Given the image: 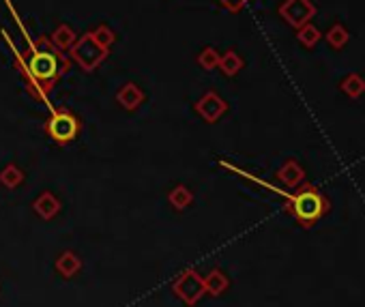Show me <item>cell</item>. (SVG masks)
<instances>
[{
  "label": "cell",
  "instance_id": "12",
  "mask_svg": "<svg viewBox=\"0 0 365 307\" xmlns=\"http://www.w3.org/2000/svg\"><path fill=\"white\" fill-rule=\"evenodd\" d=\"M116 99H119V104L125 108V110H138L140 106H142V101H144V92L136 86V84H125L121 90H119V95H116Z\"/></svg>",
  "mask_w": 365,
  "mask_h": 307
},
{
  "label": "cell",
  "instance_id": "18",
  "mask_svg": "<svg viewBox=\"0 0 365 307\" xmlns=\"http://www.w3.org/2000/svg\"><path fill=\"white\" fill-rule=\"evenodd\" d=\"M220 61H222V56H220V52H217L215 47H204L202 52H200V56H198V65L202 69H206V71L217 69L220 67Z\"/></svg>",
  "mask_w": 365,
  "mask_h": 307
},
{
  "label": "cell",
  "instance_id": "8",
  "mask_svg": "<svg viewBox=\"0 0 365 307\" xmlns=\"http://www.w3.org/2000/svg\"><path fill=\"white\" fill-rule=\"evenodd\" d=\"M277 179H280L286 187L297 189V187L303 183V179H305V170L299 166V162H294V159H286V162H284V166L277 170Z\"/></svg>",
  "mask_w": 365,
  "mask_h": 307
},
{
  "label": "cell",
  "instance_id": "4",
  "mask_svg": "<svg viewBox=\"0 0 365 307\" xmlns=\"http://www.w3.org/2000/svg\"><path fill=\"white\" fill-rule=\"evenodd\" d=\"M172 292L185 303V305H196L204 294H206V288H204V277L193 271V269H187L183 271L176 282L172 284Z\"/></svg>",
  "mask_w": 365,
  "mask_h": 307
},
{
  "label": "cell",
  "instance_id": "2",
  "mask_svg": "<svg viewBox=\"0 0 365 307\" xmlns=\"http://www.w3.org/2000/svg\"><path fill=\"white\" fill-rule=\"evenodd\" d=\"M222 166L228 168V170H234V172L241 174V176H247V179L260 183L263 187H267V189H271V191H275V193H280V195H284V198H286V211L297 219V224H299L301 228H311V226H316V224L329 213V209H331L329 200H327L314 185H301V187H297L294 193H288V191L277 189V187H273V185H269V183H265V181L249 176L247 172L234 168L232 164L222 162Z\"/></svg>",
  "mask_w": 365,
  "mask_h": 307
},
{
  "label": "cell",
  "instance_id": "13",
  "mask_svg": "<svg viewBox=\"0 0 365 307\" xmlns=\"http://www.w3.org/2000/svg\"><path fill=\"white\" fill-rule=\"evenodd\" d=\"M168 200H170V204H172V209L185 211V209L189 207V204L193 202V193H191V189H187L185 185H176L174 189H170Z\"/></svg>",
  "mask_w": 365,
  "mask_h": 307
},
{
  "label": "cell",
  "instance_id": "21",
  "mask_svg": "<svg viewBox=\"0 0 365 307\" xmlns=\"http://www.w3.org/2000/svg\"><path fill=\"white\" fill-rule=\"evenodd\" d=\"M247 3H249V0H220V5H222V7H226V9H228V11H232V13L241 11Z\"/></svg>",
  "mask_w": 365,
  "mask_h": 307
},
{
  "label": "cell",
  "instance_id": "3",
  "mask_svg": "<svg viewBox=\"0 0 365 307\" xmlns=\"http://www.w3.org/2000/svg\"><path fill=\"white\" fill-rule=\"evenodd\" d=\"M45 131L56 144H69L80 136L82 123L71 110L56 108L54 112L49 114V119L45 121Z\"/></svg>",
  "mask_w": 365,
  "mask_h": 307
},
{
  "label": "cell",
  "instance_id": "5",
  "mask_svg": "<svg viewBox=\"0 0 365 307\" xmlns=\"http://www.w3.org/2000/svg\"><path fill=\"white\" fill-rule=\"evenodd\" d=\"M73 56L76 61L84 67V71H92L103 59L108 56V47H103L92 32H88L82 41L76 43L73 47Z\"/></svg>",
  "mask_w": 365,
  "mask_h": 307
},
{
  "label": "cell",
  "instance_id": "19",
  "mask_svg": "<svg viewBox=\"0 0 365 307\" xmlns=\"http://www.w3.org/2000/svg\"><path fill=\"white\" fill-rule=\"evenodd\" d=\"M22 181H24V172L16 166H7L3 172H0V183L9 189H16Z\"/></svg>",
  "mask_w": 365,
  "mask_h": 307
},
{
  "label": "cell",
  "instance_id": "20",
  "mask_svg": "<svg viewBox=\"0 0 365 307\" xmlns=\"http://www.w3.org/2000/svg\"><path fill=\"white\" fill-rule=\"evenodd\" d=\"M92 35H95V39H97V41H99V43H101L103 47H108V45H110V43L114 41V35H112V30H110V28H106V26H99V28H97V30H95Z\"/></svg>",
  "mask_w": 365,
  "mask_h": 307
},
{
  "label": "cell",
  "instance_id": "11",
  "mask_svg": "<svg viewBox=\"0 0 365 307\" xmlns=\"http://www.w3.org/2000/svg\"><path fill=\"white\" fill-rule=\"evenodd\" d=\"M204 288H206V294L222 296L230 288V279H228V275L222 269H213L211 273L204 277Z\"/></svg>",
  "mask_w": 365,
  "mask_h": 307
},
{
  "label": "cell",
  "instance_id": "17",
  "mask_svg": "<svg viewBox=\"0 0 365 307\" xmlns=\"http://www.w3.org/2000/svg\"><path fill=\"white\" fill-rule=\"evenodd\" d=\"M325 39H327V43H329L333 49H342V47L348 43V30H346V26H342V24H333V26L329 28V32L325 35Z\"/></svg>",
  "mask_w": 365,
  "mask_h": 307
},
{
  "label": "cell",
  "instance_id": "6",
  "mask_svg": "<svg viewBox=\"0 0 365 307\" xmlns=\"http://www.w3.org/2000/svg\"><path fill=\"white\" fill-rule=\"evenodd\" d=\"M316 16V7L311 0H284L280 7V18L292 28H301L311 22V18Z\"/></svg>",
  "mask_w": 365,
  "mask_h": 307
},
{
  "label": "cell",
  "instance_id": "14",
  "mask_svg": "<svg viewBox=\"0 0 365 307\" xmlns=\"http://www.w3.org/2000/svg\"><path fill=\"white\" fill-rule=\"evenodd\" d=\"M220 69L226 78H234L243 69V59L234 52V49H228L220 61Z\"/></svg>",
  "mask_w": 365,
  "mask_h": 307
},
{
  "label": "cell",
  "instance_id": "9",
  "mask_svg": "<svg viewBox=\"0 0 365 307\" xmlns=\"http://www.w3.org/2000/svg\"><path fill=\"white\" fill-rule=\"evenodd\" d=\"M35 211H37V215L39 217H43V219H52V217H56L59 215V211H61V202L56 200V195L54 193H49V191H45V193H41L37 200H35Z\"/></svg>",
  "mask_w": 365,
  "mask_h": 307
},
{
  "label": "cell",
  "instance_id": "1",
  "mask_svg": "<svg viewBox=\"0 0 365 307\" xmlns=\"http://www.w3.org/2000/svg\"><path fill=\"white\" fill-rule=\"evenodd\" d=\"M20 67L28 78L30 90L37 97H45L54 88L59 78L69 69V63L63 56L61 47L47 39H39L32 43L30 52L20 61Z\"/></svg>",
  "mask_w": 365,
  "mask_h": 307
},
{
  "label": "cell",
  "instance_id": "15",
  "mask_svg": "<svg viewBox=\"0 0 365 307\" xmlns=\"http://www.w3.org/2000/svg\"><path fill=\"white\" fill-rule=\"evenodd\" d=\"M297 39H299V43H301L303 47L311 49V47H314V45L323 39V32L309 22V24H305V26H301V28L297 30Z\"/></svg>",
  "mask_w": 365,
  "mask_h": 307
},
{
  "label": "cell",
  "instance_id": "16",
  "mask_svg": "<svg viewBox=\"0 0 365 307\" xmlns=\"http://www.w3.org/2000/svg\"><path fill=\"white\" fill-rule=\"evenodd\" d=\"M342 90H344L348 97L357 99V97H361V95L365 92V80H363L361 76H357V73H350V76H346V78L342 80Z\"/></svg>",
  "mask_w": 365,
  "mask_h": 307
},
{
  "label": "cell",
  "instance_id": "7",
  "mask_svg": "<svg viewBox=\"0 0 365 307\" xmlns=\"http://www.w3.org/2000/svg\"><path fill=\"white\" fill-rule=\"evenodd\" d=\"M196 112L204 123H217L228 112V104L215 90H208L196 101Z\"/></svg>",
  "mask_w": 365,
  "mask_h": 307
},
{
  "label": "cell",
  "instance_id": "10",
  "mask_svg": "<svg viewBox=\"0 0 365 307\" xmlns=\"http://www.w3.org/2000/svg\"><path fill=\"white\" fill-rule=\"evenodd\" d=\"M56 271L63 275V277H73V275H78L80 273V269H82V260H80V255L76 253V251H63L59 258H56Z\"/></svg>",
  "mask_w": 365,
  "mask_h": 307
}]
</instances>
